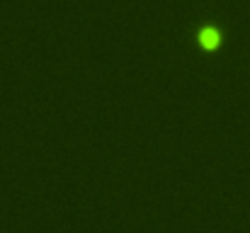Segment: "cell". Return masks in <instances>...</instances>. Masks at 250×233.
I'll list each match as a JSON object with an SVG mask.
<instances>
[{
  "instance_id": "1",
  "label": "cell",
  "mask_w": 250,
  "mask_h": 233,
  "mask_svg": "<svg viewBox=\"0 0 250 233\" xmlns=\"http://www.w3.org/2000/svg\"><path fill=\"white\" fill-rule=\"evenodd\" d=\"M224 39V32L216 27V24H209V27H202L199 29V44L204 49H216Z\"/></svg>"
}]
</instances>
